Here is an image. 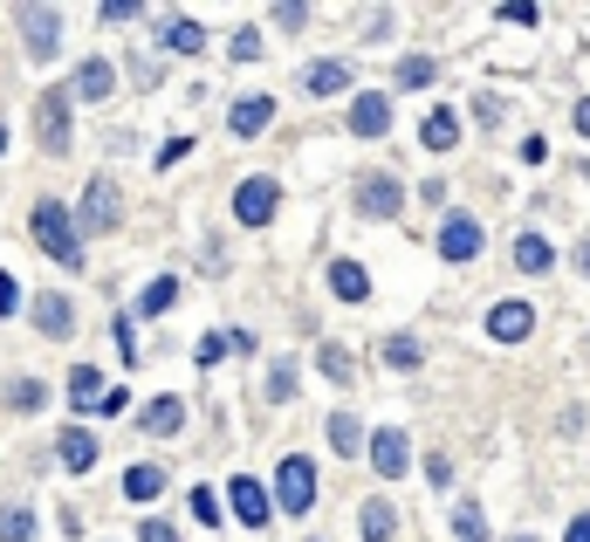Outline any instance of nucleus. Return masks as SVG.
<instances>
[{"label":"nucleus","instance_id":"f257e3e1","mask_svg":"<svg viewBox=\"0 0 590 542\" xmlns=\"http://www.w3.org/2000/svg\"><path fill=\"white\" fill-rule=\"evenodd\" d=\"M35 241H42L48 262L83 268V234H76V220H69V206H62V199H35Z\"/></svg>","mask_w":590,"mask_h":542},{"label":"nucleus","instance_id":"f03ea898","mask_svg":"<svg viewBox=\"0 0 590 542\" xmlns=\"http://www.w3.org/2000/svg\"><path fill=\"white\" fill-rule=\"evenodd\" d=\"M275 501L289 508V515H310V501H316V468H310L302 453H289V460L275 468Z\"/></svg>","mask_w":590,"mask_h":542},{"label":"nucleus","instance_id":"7ed1b4c3","mask_svg":"<svg viewBox=\"0 0 590 542\" xmlns=\"http://www.w3.org/2000/svg\"><path fill=\"white\" fill-rule=\"evenodd\" d=\"M35 131H42V151H48V159H62V151H69V90H42Z\"/></svg>","mask_w":590,"mask_h":542},{"label":"nucleus","instance_id":"20e7f679","mask_svg":"<svg viewBox=\"0 0 590 542\" xmlns=\"http://www.w3.org/2000/svg\"><path fill=\"white\" fill-rule=\"evenodd\" d=\"M398 206H405V186H398L392 172L357 178V214H371V220H398Z\"/></svg>","mask_w":590,"mask_h":542},{"label":"nucleus","instance_id":"39448f33","mask_svg":"<svg viewBox=\"0 0 590 542\" xmlns=\"http://www.w3.org/2000/svg\"><path fill=\"white\" fill-rule=\"evenodd\" d=\"M275 206H281L275 178H241V193H234V220H241V227H268Z\"/></svg>","mask_w":590,"mask_h":542},{"label":"nucleus","instance_id":"423d86ee","mask_svg":"<svg viewBox=\"0 0 590 542\" xmlns=\"http://www.w3.org/2000/svg\"><path fill=\"white\" fill-rule=\"evenodd\" d=\"M21 35H28V56L48 62L62 48V14L56 8H21Z\"/></svg>","mask_w":590,"mask_h":542},{"label":"nucleus","instance_id":"0eeeda50","mask_svg":"<svg viewBox=\"0 0 590 542\" xmlns=\"http://www.w3.org/2000/svg\"><path fill=\"white\" fill-rule=\"evenodd\" d=\"M117 220H124V206H117V186H111L104 172H96L90 186H83V227H90V234H111Z\"/></svg>","mask_w":590,"mask_h":542},{"label":"nucleus","instance_id":"6e6552de","mask_svg":"<svg viewBox=\"0 0 590 542\" xmlns=\"http://www.w3.org/2000/svg\"><path fill=\"white\" fill-rule=\"evenodd\" d=\"M529 330H535V309H529L522 296H508V302L487 309V337H495V344H522Z\"/></svg>","mask_w":590,"mask_h":542},{"label":"nucleus","instance_id":"1a4fd4ad","mask_svg":"<svg viewBox=\"0 0 590 542\" xmlns=\"http://www.w3.org/2000/svg\"><path fill=\"white\" fill-rule=\"evenodd\" d=\"M481 220L474 214H447V227H440V254H447V262H474V254H481Z\"/></svg>","mask_w":590,"mask_h":542},{"label":"nucleus","instance_id":"9d476101","mask_svg":"<svg viewBox=\"0 0 590 542\" xmlns=\"http://www.w3.org/2000/svg\"><path fill=\"white\" fill-rule=\"evenodd\" d=\"M227 501H234L241 529H268V487L254 474H234V487H227Z\"/></svg>","mask_w":590,"mask_h":542},{"label":"nucleus","instance_id":"9b49d317","mask_svg":"<svg viewBox=\"0 0 590 542\" xmlns=\"http://www.w3.org/2000/svg\"><path fill=\"white\" fill-rule=\"evenodd\" d=\"M365 447H371V468H378V474H392V481L405 474V460H413V447H405V433H398V426H378Z\"/></svg>","mask_w":590,"mask_h":542},{"label":"nucleus","instance_id":"f8f14e48","mask_svg":"<svg viewBox=\"0 0 590 542\" xmlns=\"http://www.w3.org/2000/svg\"><path fill=\"white\" fill-rule=\"evenodd\" d=\"M350 131H357V138H384V131H392V96L365 90V96L350 103Z\"/></svg>","mask_w":590,"mask_h":542},{"label":"nucleus","instance_id":"ddd939ff","mask_svg":"<svg viewBox=\"0 0 590 542\" xmlns=\"http://www.w3.org/2000/svg\"><path fill=\"white\" fill-rule=\"evenodd\" d=\"M275 124V96H241L234 111H227V131L234 138H254V131H268Z\"/></svg>","mask_w":590,"mask_h":542},{"label":"nucleus","instance_id":"4468645a","mask_svg":"<svg viewBox=\"0 0 590 542\" xmlns=\"http://www.w3.org/2000/svg\"><path fill=\"white\" fill-rule=\"evenodd\" d=\"M111 90H117V69L104 56H90L83 69H76V83H69V96H83V103H104Z\"/></svg>","mask_w":590,"mask_h":542},{"label":"nucleus","instance_id":"2eb2a0df","mask_svg":"<svg viewBox=\"0 0 590 542\" xmlns=\"http://www.w3.org/2000/svg\"><path fill=\"white\" fill-rule=\"evenodd\" d=\"M419 145H426V151H453V145H460V117L447 111V103H432V111L419 117Z\"/></svg>","mask_w":590,"mask_h":542},{"label":"nucleus","instance_id":"dca6fc26","mask_svg":"<svg viewBox=\"0 0 590 542\" xmlns=\"http://www.w3.org/2000/svg\"><path fill=\"white\" fill-rule=\"evenodd\" d=\"M56 460H62L69 474H90V468H96V440H90L83 426H62V440H56Z\"/></svg>","mask_w":590,"mask_h":542},{"label":"nucleus","instance_id":"f3484780","mask_svg":"<svg viewBox=\"0 0 590 542\" xmlns=\"http://www.w3.org/2000/svg\"><path fill=\"white\" fill-rule=\"evenodd\" d=\"M35 330H42V337H69V330H76L69 296H35Z\"/></svg>","mask_w":590,"mask_h":542},{"label":"nucleus","instance_id":"a211bd4d","mask_svg":"<svg viewBox=\"0 0 590 542\" xmlns=\"http://www.w3.org/2000/svg\"><path fill=\"white\" fill-rule=\"evenodd\" d=\"M138 426H144V433H159V440H172V433L186 426V399H151Z\"/></svg>","mask_w":590,"mask_h":542},{"label":"nucleus","instance_id":"6ab92c4d","mask_svg":"<svg viewBox=\"0 0 590 542\" xmlns=\"http://www.w3.org/2000/svg\"><path fill=\"white\" fill-rule=\"evenodd\" d=\"M357 529H365V542H392L398 535V508L392 501H365L357 508Z\"/></svg>","mask_w":590,"mask_h":542},{"label":"nucleus","instance_id":"aec40b11","mask_svg":"<svg viewBox=\"0 0 590 542\" xmlns=\"http://www.w3.org/2000/svg\"><path fill=\"white\" fill-rule=\"evenodd\" d=\"M302 90H310L316 103H323V96H344V90H350V62H316L310 76H302Z\"/></svg>","mask_w":590,"mask_h":542},{"label":"nucleus","instance_id":"412c9836","mask_svg":"<svg viewBox=\"0 0 590 542\" xmlns=\"http://www.w3.org/2000/svg\"><path fill=\"white\" fill-rule=\"evenodd\" d=\"M124 495H131V501H159L165 495V468H151V460L124 468Z\"/></svg>","mask_w":590,"mask_h":542},{"label":"nucleus","instance_id":"4be33fe9","mask_svg":"<svg viewBox=\"0 0 590 542\" xmlns=\"http://www.w3.org/2000/svg\"><path fill=\"white\" fill-rule=\"evenodd\" d=\"M329 289H337L344 302H365V296H371V275L357 268V262H344V254H337V262H329Z\"/></svg>","mask_w":590,"mask_h":542},{"label":"nucleus","instance_id":"5701e85b","mask_svg":"<svg viewBox=\"0 0 590 542\" xmlns=\"http://www.w3.org/2000/svg\"><path fill=\"white\" fill-rule=\"evenodd\" d=\"M69 405H76V412H96V405H104V378H96V365H76V371H69Z\"/></svg>","mask_w":590,"mask_h":542},{"label":"nucleus","instance_id":"b1692460","mask_svg":"<svg viewBox=\"0 0 590 542\" xmlns=\"http://www.w3.org/2000/svg\"><path fill=\"white\" fill-rule=\"evenodd\" d=\"M549 262H556V247H549L543 234H522V241H516V268H522V275H549Z\"/></svg>","mask_w":590,"mask_h":542},{"label":"nucleus","instance_id":"393cba45","mask_svg":"<svg viewBox=\"0 0 590 542\" xmlns=\"http://www.w3.org/2000/svg\"><path fill=\"white\" fill-rule=\"evenodd\" d=\"M165 48L172 56H199V48H207V28H199V21H165Z\"/></svg>","mask_w":590,"mask_h":542},{"label":"nucleus","instance_id":"a878e982","mask_svg":"<svg viewBox=\"0 0 590 542\" xmlns=\"http://www.w3.org/2000/svg\"><path fill=\"white\" fill-rule=\"evenodd\" d=\"M432 83H440V62L432 56H405L398 62V90H432Z\"/></svg>","mask_w":590,"mask_h":542},{"label":"nucleus","instance_id":"bb28decb","mask_svg":"<svg viewBox=\"0 0 590 542\" xmlns=\"http://www.w3.org/2000/svg\"><path fill=\"white\" fill-rule=\"evenodd\" d=\"M329 447H337V453H365V426H357V412H337V419H329Z\"/></svg>","mask_w":590,"mask_h":542},{"label":"nucleus","instance_id":"cd10ccee","mask_svg":"<svg viewBox=\"0 0 590 542\" xmlns=\"http://www.w3.org/2000/svg\"><path fill=\"white\" fill-rule=\"evenodd\" d=\"M172 302H178V281H172V275H159V281H144V296H138V309H144V316H165Z\"/></svg>","mask_w":590,"mask_h":542},{"label":"nucleus","instance_id":"c85d7f7f","mask_svg":"<svg viewBox=\"0 0 590 542\" xmlns=\"http://www.w3.org/2000/svg\"><path fill=\"white\" fill-rule=\"evenodd\" d=\"M8 405H14V412H42V405H48V384H42V378H14V384H8Z\"/></svg>","mask_w":590,"mask_h":542},{"label":"nucleus","instance_id":"c756f323","mask_svg":"<svg viewBox=\"0 0 590 542\" xmlns=\"http://www.w3.org/2000/svg\"><path fill=\"white\" fill-rule=\"evenodd\" d=\"M0 542H35V508H0Z\"/></svg>","mask_w":590,"mask_h":542},{"label":"nucleus","instance_id":"7c9ffc66","mask_svg":"<svg viewBox=\"0 0 590 542\" xmlns=\"http://www.w3.org/2000/svg\"><path fill=\"white\" fill-rule=\"evenodd\" d=\"M323 378H329V384H350V378H357V365H350L344 344H323Z\"/></svg>","mask_w":590,"mask_h":542},{"label":"nucleus","instance_id":"2f4dec72","mask_svg":"<svg viewBox=\"0 0 590 542\" xmlns=\"http://www.w3.org/2000/svg\"><path fill=\"white\" fill-rule=\"evenodd\" d=\"M453 535H460V542H487V529H481V508H474V501H460V508H453Z\"/></svg>","mask_w":590,"mask_h":542},{"label":"nucleus","instance_id":"473e14b6","mask_svg":"<svg viewBox=\"0 0 590 542\" xmlns=\"http://www.w3.org/2000/svg\"><path fill=\"white\" fill-rule=\"evenodd\" d=\"M384 365H392V371H419V344L413 337H392V344H384Z\"/></svg>","mask_w":590,"mask_h":542},{"label":"nucleus","instance_id":"72a5a7b5","mask_svg":"<svg viewBox=\"0 0 590 542\" xmlns=\"http://www.w3.org/2000/svg\"><path fill=\"white\" fill-rule=\"evenodd\" d=\"M268 399H275V405L296 399V365H275V371H268Z\"/></svg>","mask_w":590,"mask_h":542},{"label":"nucleus","instance_id":"f704fd0d","mask_svg":"<svg viewBox=\"0 0 590 542\" xmlns=\"http://www.w3.org/2000/svg\"><path fill=\"white\" fill-rule=\"evenodd\" d=\"M193 515H199V522H213V529H220V495H213V487H193Z\"/></svg>","mask_w":590,"mask_h":542},{"label":"nucleus","instance_id":"c9c22d12","mask_svg":"<svg viewBox=\"0 0 590 542\" xmlns=\"http://www.w3.org/2000/svg\"><path fill=\"white\" fill-rule=\"evenodd\" d=\"M227 350H234V344H227V337H220V330H213V337H199V365H207V371H213V365H220V357H227Z\"/></svg>","mask_w":590,"mask_h":542},{"label":"nucleus","instance_id":"e433bc0d","mask_svg":"<svg viewBox=\"0 0 590 542\" xmlns=\"http://www.w3.org/2000/svg\"><path fill=\"white\" fill-rule=\"evenodd\" d=\"M111 337H117V350H124V365H138V337H131V323L117 316V323H111Z\"/></svg>","mask_w":590,"mask_h":542},{"label":"nucleus","instance_id":"4c0bfd02","mask_svg":"<svg viewBox=\"0 0 590 542\" xmlns=\"http://www.w3.org/2000/svg\"><path fill=\"white\" fill-rule=\"evenodd\" d=\"M138 542H178V529H172V522H159V515H151V522H138Z\"/></svg>","mask_w":590,"mask_h":542},{"label":"nucleus","instance_id":"58836bf2","mask_svg":"<svg viewBox=\"0 0 590 542\" xmlns=\"http://www.w3.org/2000/svg\"><path fill=\"white\" fill-rule=\"evenodd\" d=\"M254 56H262V35L241 28V35H234V62H254Z\"/></svg>","mask_w":590,"mask_h":542},{"label":"nucleus","instance_id":"ea45409f","mask_svg":"<svg viewBox=\"0 0 590 542\" xmlns=\"http://www.w3.org/2000/svg\"><path fill=\"white\" fill-rule=\"evenodd\" d=\"M96 14H104V21H138V0H104Z\"/></svg>","mask_w":590,"mask_h":542},{"label":"nucleus","instance_id":"a19ab883","mask_svg":"<svg viewBox=\"0 0 590 542\" xmlns=\"http://www.w3.org/2000/svg\"><path fill=\"white\" fill-rule=\"evenodd\" d=\"M474 117H481V124H501V96L481 90V96H474Z\"/></svg>","mask_w":590,"mask_h":542},{"label":"nucleus","instance_id":"79ce46f5","mask_svg":"<svg viewBox=\"0 0 590 542\" xmlns=\"http://www.w3.org/2000/svg\"><path fill=\"white\" fill-rule=\"evenodd\" d=\"M14 302H21V289H14V275L0 268V316H14Z\"/></svg>","mask_w":590,"mask_h":542},{"label":"nucleus","instance_id":"37998d69","mask_svg":"<svg viewBox=\"0 0 590 542\" xmlns=\"http://www.w3.org/2000/svg\"><path fill=\"white\" fill-rule=\"evenodd\" d=\"M426 481H432V487H447V481H453V468H447V453H432V460H426Z\"/></svg>","mask_w":590,"mask_h":542},{"label":"nucleus","instance_id":"c03bdc74","mask_svg":"<svg viewBox=\"0 0 590 542\" xmlns=\"http://www.w3.org/2000/svg\"><path fill=\"white\" fill-rule=\"evenodd\" d=\"M570 542H590V515H577V522H570Z\"/></svg>","mask_w":590,"mask_h":542},{"label":"nucleus","instance_id":"a18cd8bd","mask_svg":"<svg viewBox=\"0 0 590 542\" xmlns=\"http://www.w3.org/2000/svg\"><path fill=\"white\" fill-rule=\"evenodd\" d=\"M577 131H583V138H590V96H583V103H577Z\"/></svg>","mask_w":590,"mask_h":542},{"label":"nucleus","instance_id":"49530a36","mask_svg":"<svg viewBox=\"0 0 590 542\" xmlns=\"http://www.w3.org/2000/svg\"><path fill=\"white\" fill-rule=\"evenodd\" d=\"M577 268H583V281H590V241H583V254H577Z\"/></svg>","mask_w":590,"mask_h":542},{"label":"nucleus","instance_id":"de8ad7c7","mask_svg":"<svg viewBox=\"0 0 590 542\" xmlns=\"http://www.w3.org/2000/svg\"><path fill=\"white\" fill-rule=\"evenodd\" d=\"M508 542H543V535H508Z\"/></svg>","mask_w":590,"mask_h":542},{"label":"nucleus","instance_id":"09e8293b","mask_svg":"<svg viewBox=\"0 0 590 542\" xmlns=\"http://www.w3.org/2000/svg\"><path fill=\"white\" fill-rule=\"evenodd\" d=\"M0 151H8V131H0Z\"/></svg>","mask_w":590,"mask_h":542}]
</instances>
